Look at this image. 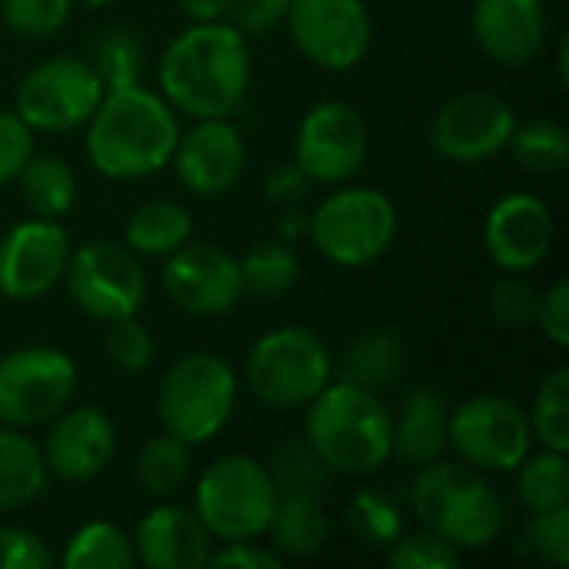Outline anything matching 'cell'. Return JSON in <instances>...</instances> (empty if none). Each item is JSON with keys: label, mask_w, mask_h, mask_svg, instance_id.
Returning a JSON list of instances; mask_svg holds the SVG:
<instances>
[{"label": "cell", "mask_w": 569, "mask_h": 569, "mask_svg": "<svg viewBox=\"0 0 569 569\" xmlns=\"http://www.w3.org/2000/svg\"><path fill=\"white\" fill-rule=\"evenodd\" d=\"M210 569H280L283 567V557L273 553L270 547L257 543V540H233V543H223V550L210 553L207 560Z\"/></svg>", "instance_id": "7dc6e473"}, {"label": "cell", "mask_w": 569, "mask_h": 569, "mask_svg": "<svg viewBox=\"0 0 569 569\" xmlns=\"http://www.w3.org/2000/svg\"><path fill=\"white\" fill-rule=\"evenodd\" d=\"M170 163L180 187L193 197H223L247 170V140L227 117L197 120L187 133L180 130Z\"/></svg>", "instance_id": "ffe728a7"}, {"label": "cell", "mask_w": 569, "mask_h": 569, "mask_svg": "<svg viewBox=\"0 0 569 569\" xmlns=\"http://www.w3.org/2000/svg\"><path fill=\"white\" fill-rule=\"evenodd\" d=\"M293 47L320 70H353L373 43V17L363 0H290Z\"/></svg>", "instance_id": "5bb4252c"}, {"label": "cell", "mask_w": 569, "mask_h": 569, "mask_svg": "<svg viewBox=\"0 0 569 569\" xmlns=\"http://www.w3.org/2000/svg\"><path fill=\"white\" fill-rule=\"evenodd\" d=\"M447 440L460 463L480 473H513L533 447L527 410L500 393H477L450 407Z\"/></svg>", "instance_id": "8fae6325"}, {"label": "cell", "mask_w": 569, "mask_h": 569, "mask_svg": "<svg viewBox=\"0 0 569 569\" xmlns=\"http://www.w3.org/2000/svg\"><path fill=\"white\" fill-rule=\"evenodd\" d=\"M403 367H407L403 340L393 330H370L347 347L343 380L380 393L387 383H393L403 373Z\"/></svg>", "instance_id": "83f0119b"}, {"label": "cell", "mask_w": 569, "mask_h": 569, "mask_svg": "<svg viewBox=\"0 0 569 569\" xmlns=\"http://www.w3.org/2000/svg\"><path fill=\"white\" fill-rule=\"evenodd\" d=\"M30 157L33 130L17 117V110H0V187L13 183Z\"/></svg>", "instance_id": "ee69618b"}, {"label": "cell", "mask_w": 569, "mask_h": 569, "mask_svg": "<svg viewBox=\"0 0 569 569\" xmlns=\"http://www.w3.org/2000/svg\"><path fill=\"white\" fill-rule=\"evenodd\" d=\"M53 553L47 540L27 527H0V569H50Z\"/></svg>", "instance_id": "7bdbcfd3"}, {"label": "cell", "mask_w": 569, "mask_h": 569, "mask_svg": "<svg viewBox=\"0 0 569 569\" xmlns=\"http://www.w3.org/2000/svg\"><path fill=\"white\" fill-rule=\"evenodd\" d=\"M347 530L367 550H387L403 533L400 507L380 490H360L347 503Z\"/></svg>", "instance_id": "836d02e7"}, {"label": "cell", "mask_w": 569, "mask_h": 569, "mask_svg": "<svg viewBox=\"0 0 569 569\" xmlns=\"http://www.w3.org/2000/svg\"><path fill=\"white\" fill-rule=\"evenodd\" d=\"M507 150L530 173H560L569 160V133L550 117H533L513 127Z\"/></svg>", "instance_id": "d6a6232c"}, {"label": "cell", "mask_w": 569, "mask_h": 569, "mask_svg": "<svg viewBox=\"0 0 569 569\" xmlns=\"http://www.w3.org/2000/svg\"><path fill=\"white\" fill-rule=\"evenodd\" d=\"M250 40L227 20L180 30L160 57L157 93L183 117H230L250 90Z\"/></svg>", "instance_id": "6da1fadb"}, {"label": "cell", "mask_w": 569, "mask_h": 569, "mask_svg": "<svg viewBox=\"0 0 569 569\" xmlns=\"http://www.w3.org/2000/svg\"><path fill=\"white\" fill-rule=\"evenodd\" d=\"M80 3H87V7H110V3H117V0H80Z\"/></svg>", "instance_id": "f5cc1de1"}, {"label": "cell", "mask_w": 569, "mask_h": 569, "mask_svg": "<svg viewBox=\"0 0 569 569\" xmlns=\"http://www.w3.org/2000/svg\"><path fill=\"white\" fill-rule=\"evenodd\" d=\"M227 3H230V0H180L183 13H187L193 23H203V20H223V17H227Z\"/></svg>", "instance_id": "681fc988"}, {"label": "cell", "mask_w": 569, "mask_h": 569, "mask_svg": "<svg viewBox=\"0 0 569 569\" xmlns=\"http://www.w3.org/2000/svg\"><path fill=\"white\" fill-rule=\"evenodd\" d=\"M17 183H20V197L33 217L63 220L77 203V177L63 157L33 150V157L17 173Z\"/></svg>", "instance_id": "4316f807"}, {"label": "cell", "mask_w": 569, "mask_h": 569, "mask_svg": "<svg viewBox=\"0 0 569 569\" xmlns=\"http://www.w3.org/2000/svg\"><path fill=\"white\" fill-rule=\"evenodd\" d=\"M83 127L90 167L120 183L167 170L180 140L177 110L143 83L107 87Z\"/></svg>", "instance_id": "7a4b0ae2"}, {"label": "cell", "mask_w": 569, "mask_h": 569, "mask_svg": "<svg viewBox=\"0 0 569 569\" xmlns=\"http://www.w3.org/2000/svg\"><path fill=\"white\" fill-rule=\"evenodd\" d=\"M470 30L500 67H527L547 43V7L543 0H473Z\"/></svg>", "instance_id": "44dd1931"}, {"label": "cell", "mask_w": 569, "mask_h": 569, "mask_svg": "<svg viewBox=\"0 0 569 569\" xmlns=\"http://www.w3.org/2000/svg\"><path fill=\"white\" fill-rule=\"evenodd\" d=\"M77 393V363L50 343L17 347L0 357V423L30 430L50 423Z\"/></svg>", "instance_id": "30bf717a"}, {"label": "cell", "mask_w": 569, "mask_h": 569, "mask_svg": "<svg viewBox=\"0 0 569 569\" xmlns=\"http://www.w3.org/2000/svg\"><path fill=\"white\" fill-rule=\"evenodd\" d=\"M400 213L377 187H343L317 203L307 217V237L317 253L337 267L360 270L377 263L397 240Z\"/></svg>", "instance_id": "52a82bcc"}, {"label": "cell", "mask_w": 569, "mask_h": 569, "mask_svg": "<svg viewBox=\"0 0 569 569\" xmlns=\"http://www.w3.org/2000/svg\"><path fill=\"white\" fill-rule=\"evenodd\" d=\"M557 223L543 197L530 190H513L500 197L483 223V243L490 260L503 273H530L553 250Z\"/></svg>", "instance_id": "ac0fdd59"}, {"label": "cell", "mask_w": 569, "mask_h": 569, "mask_svg": "<svg viewBox=\"0 0 569 569\" xmlns=\"http://www.w3.org/2000/svg\"><path fill=\"white\" fill-rule=\"evenodd\" d=\"M243 290L263 300L290 293L300 280V260L287 243H260L240 260Z\"/></svg>", "instance_id": "d590c367"}, {"label": "cell", "mask_w": 569, "mask_h": 569, "mask_svg": "<svg viewBox=\"0 0 569 569\" xmlns=\"http://www.w3.org/2000/svg\"><path fill=\"white\" fill-rule=\"evenodd\" d=\"M263 537L270 540L267 547L287 560H313L330 543V517L323 510V500L277 497Z\"/></svg>", "instance_id": "cb8c5ba5"}, {"label": "cell", "mask_w": 569, "mask_h": 569, "mask_svg": "<svg viewBox=\"0 0 569 569\" xmlns=\"http://www.w3.org/2000/svg\"><path fill=\"white\" fill-rule=\"evenodd\" d=\"M47 473L63 483L97 480L117 453V427L100 407H63L40 443Z\"/></svg>", "instance_id": "d6986e66"}, {"label": "cell", "mask_w": 569, "mask_h": 569, "mask_svg": "<svg viewBox=\"0 0 569 569\" xmlns=\"http://www.w3.org/2000/svg\"><path fill=\"white\" fill-rule=\"evenodd\" d=\"M513 127L517 113L503 97L490 90H463L437 110L430 143L450 163H483L507 150Z\"/></svg>", "instance_id": "2e32d148"}, {"label": "cell", "mask_w": 569, "mask_h": 569, "mask_svg": "<svg viewBox=\"0 0 569 569\" xmlns=\"http://www.w3.org/2000/svg\"><path fill=\"white\" fill-rule=\"evenodd\" d=\"M190 450L193 447L173 433H160V437L147 440L143 450L137 453V463H133L137 483L150 497H173L177 490L187 487V480L193 473V453Z\"/></svg>", "instance_id": "f546056e"}, {"label": "cell", "mask_w": 569, "mask_h": 569, "mask_svg": "<svg viewBox=\"0 0 569 569\" xmlns=\"http://www.w3.org/2000/svg\"><path fill=\"white\" fill-rule=\"evenodd\" d=\"M527 420H530V433L540 447L547 450H569V370L567 367H557L553 373L543 377L530 410H527Z\"/></svg>", "instance_id": "e575fe53"}, {"label": "cell", "mask_w": 569, "mask_h": 569, "mask_svg": "<svg viewBox=\"0 0 569 569\" xmlns=\"http://www.w3.org/2000/svg\"><path fill=\"white\" fill-rule=\"evenodd\" d=\"M193 240V217L173 200H147L130 210L123 223V247L140 260H163Z\"/></svg>", "instance_id": "d4e9b609"}, {"label": "cell", "mask_w": 569, "mask_h": 569, "mask_svg": "<svg viewBox=\"0 0 569 569\" xmlns=\"http://www.w3.org/2000/svg\"><path fill=\"white\" fill-rule=\"evenodd\" d=\"M523 547L543 563L567 567L569 563V507L560 510H540L530 517L523 530Z\"/></svg>", "instance_id": "b9f144b4"}, {"label": "cell", "mask_w": 569, "mask_h": 569, "mask_svg": "<svg viewBox=\"0 0 569 569\" xmlns=\"http://www.w3.org/2000/svg\"><path fill=\"white\" fill-rule=\"evenodd\" d=\"M240 380L213 350H190L170 363L157 387V420L163 433L203 447L223 433L237 410Z\"/></svg>", "instance_id": "5b68a950"}, {"label": "cell", "mask_w": 569, "mask_h": 569, "mask_svg": "<svg viewBox=\"0 0 569 569\" xmlns=\"http://www.w3.org/2000/svg\"><path fill=\"white\" fill-rule=\"evenodd\" d=\"M70 233L60 220L30 217L0 237V297L27 303L47 297L67 270Z\"/></svg>", "instance_id": "e0dca14e"}, {"label": "cell", "mask_w": 569, "mask_h": 569, "mask_svg": "<svg viewBox=\"0 0 569 569\" xmlns=\"http://www.w3.org/2000/svg\"><path fill=\"white\" fill-rule=\"evenodd\" d=\"M277 230H280L283 243H293V240L307 237V217H303L300 210H287V213H283V223H280Z\"/></svg>", "instance_id": "f907efd6"}, {"label": "cell", "mask_w": 569, "mask_h": 569, "mask_svg": "<svg viewBox=\"0 0 569 569\" xmlns=\"http://www.w3.org/2000/svg\"><path fill=\"white\" fill-rule=\"evenodd\" d=\"M557 73H560V83H569V33L560 37V47H557Z\"/></svg>", "instance_id": "816d5d0a"}, {"label": "cell", "mask_w": 569, "mask_h": 569, "mask_svg": "<svg viewBox=\"0 0 569 569\" xmlns=\"http://www.w3.org/2000/svg\"><path fill=\"white\" fill-rule=\"evenodd\" d=\"M103 347H107L110 363L123 373H143L157 357V340L137 317H123V320L107 323Z\"/></svg>", "instance_id": "60d3db41"}, {"label": "cell", "mask_w": 569, "mask_h": 569, "mask_svg": "<svg viewBox=\"0 0 569 569\" xmlns=\"http://www.w3.org/2000/svg\"><path fill=\"white\" fill-rule=\"evenodd\" d=\"M537 307H540V290L523 277V273H507L500 277L490 293H487V310L497 323L510 330H527L537 323Z\"/></svg>", "instance_id": "f35d334b"}, {"label": "cell", "mask_w": 569, "mask_h": 569, "mask_svg": "<svg viewBox=\"0 0 569 569\" xmlns=\"http://www.w3.org/2000/svg\"><path fill=\"white\" fill-rule=\"evenodd\" d=\"M537 327L543 330V337L557 347H569V283L560 277L553 280V287L547 293H540V307H537Z\"/></svg>", "instance_id": "bcb514c9"}, {"label": "cell", "mask_w": 569, "mask_h": 569, "mask_svg": "<svg viewBox=\"0 0 569 569\" xmlns=\"http://www.w3.org/2000/svg\"><path fill=\"white\" fill-rule=\"evenodd\" d=\"M73 307L100 323L137 317L147 300V273L133 250L117 240H87L70 250L63 280Z\"/></svg>", "instance_id": "9c48e42d"}, {"label": "cell", "mask_w": 569, "mask_h": 569, "mask_svg": "<svg viewBox=\"0 0 569 569\" xmlns=\"http://www.w3.org/2000/svg\"><path fill=\"white\" fill-rule=\"evenodd\" d=\"M307 187H310V180L303 177V170H300L297 163H280V167H273V170L267 173V183H263V190H267V197H270L273 203H297V200L307 193Z\"/></svg>", "instance_id": "c3c4849f"}, {"label": "cell", "mask_w": 569, "mask_h": 569, "mask_svg": "<svg viewBox=\"0 0 569 569\" xmlns=\"http://www.w3.org/2000/svg\"><path fill=\"white\" fill-rule=\"evenodd\" d=\"M370 153V130L357 107L343 100L313 103L297 123L293 163L310 183L340 187L360 173Z\"/></svg>", "instance_id": "4fadbf2b"}, {"label": "cell", "mask_w": 569, "mask_h": 569, "mask_svg": "<svg viewBox=\"0 0 569 569\" xmlns=\"http://www.w3.org/2000/svg\"><path fill=\"white\" fill-rule=\"evenodd\" d=\"M277 507V490L263 460L247 453L217 457L193 490V513L220 543L260 540Z\"/></svg>", "instance_id": "ba28073f"}, {"label": "cell", "mask_w": 569, "mask_h": 569, "mask_svg": "<svg viewBox=\"0 0 569 569\" xmlns=\"http://www.w3.org/2000/svg\"><path fill=\"white\" fill-rule=\"evenodd\" d=\"M47 477L40 443L27 430L0 427V513L30 507L43 493Z\"/></svg>", "instance_id": "484cf974"}, {"label": "cell", "mask_w": 569, "mask_h": 569, "mask_svg": "<svg viewBox=\"0 0 569 569\" xmlns=\"http://www.w3.org/2000/svg\"><path fill=\"white\" fill-rule=\"evenodd\" d=\"M90 67L97 70V77L103 80V87L140 83V73H143V47H140L137 33L133 30H123V27L103 30L97 37V43H93Z\"/></svg>", "instance_id": "8d00e7d4"}, {"label": "cell", "mask_w": 569, "mask_h": 569, "mask_svg": "<svg viewBox=\"0 0 569 569\" xmlns=\"http://www.w3.org/2000/svg\"><path fill=\"white\" fill-rule=\"evenodd\" d=\"M103 80L83 57H50L17 83L13 110L33 133H70L90 120L103 97Z\"/></svg>", "instance_id": "7c38bea8"}, {"label": "cell", "mask_w": 569, "mask_h": 569, "mask_svg": "<svg viewBox=\"0 0 569 569\" xmlns=\"http://www.w3.org/2000/svg\"><path fill=\"white\" fill-rule=\"evenodd\" d=\"M513 473H517V493L530 513L569 507L567 453L547 447H540L537 453L530 450Z\"/></svg>", "instance_id": "4dcf8cb0"}, {"label": "cell", "mask_w": 569, "mask_h": 569, "mask_svg": "<svg viewBox=\"0 0 569 569\" xmlns=\"http://www.w3.org/2000/svg\"><path fill=\"white\" fill-rule=\"evenodd\" d=\"M303 410V440L330 473L370 477L393 457V413L377 390L330 380Z\"/></svg>", "instance_id": "3957f363"}, {"label": "cell", "mask_w": 569, "mask_h": 569, "mask_svg": "<svg viewBox=\"0 0 569 569\" xmlns=\"http://www.w3.org/2000/svg\"><path fill=\"white\" fill-rule=\"evenodd\" d=\"M290 0H230L227 3V23H233L243 37L267 33L287 20Z\"/></svg>", "instance_id": "f6af8a7d"}, {"label": "cell", "mask_w": 569, "mask_h": 569, "mask_svg": "<svg viewBox=\"0 0 569 569\" xmlns=\"http://www.w3.org/2000/svg\"><path fill=\"white\" fill-rule=\"evenodd\" d=\"M267 473L273 480L277 497H310L323 500L330 490V467L313 453V447L303 437L283 440L270 450Z\"/></svg>", "instance_id": "f1b7e54d"}, {"label": "cell", "mask_w": 569, "mask_h": 569, "mask_svg": "<svg viewBox=\"0 0 569 569\" xmlns=\"http://www.w3.org/2000/svg\"><path fill=\"white\" fill-rule=\"evenodd\" d=\"M447 430H450L447 397L420 387L403 400L400 413L393 417V457H400L413 467L433 463L450 447Z\"/></svg>", "instance_id": "603a6c76"}, {"label": "cell", "mask_w": 569, "mask_h": 569, "mask_svg": "<svg viewBox=\"0 0 569 569\" xmlns=\"http://www.w3.org/2000/svg\"><path fill=\"white\" fill-rule=\"evenodd\" d=\"M333 377L327 340L310 327H277L253 340L243 383L270 410H303Z\"/></svg>", "instance_id": "8992f818"}, {"label": "cell", "mask_w": 569, "mask_h": 569, "mask_svg": "<svg viewBox=\"0 0 569 569\" xmlns=\"http://www.w3.org/2000/svg\"><path fill=\"white\" fill-rule=\"evenodd\" d=\"M163 293L190 317H223L247 297L240 260L223 247L187 240L180 250L163 257Z\"/></svg>", "instance_id": "9a60e30c"}, {"label": "cell", "mask_w": 569, "mask_h": 569, "mask_svg": "<svg viewBox=\"0 0 569 569\" xmlns=\"http://www.w3.org/2000/svg\"><path fill=\"white\" fill-rule=\"evenodd\" d=\"M137 563L150 569H200L213 553V537L193 513V507L180 503H157L150 507L133 537Z\"/></svg>", "instance_id": "7402d4cb"}, {"label": "cell", "mask_w": 569, "mask_h": 569, "mask_svg": "<svg viewBox=\"0 0 569 569\" xmlns=\"http://www.w3.org/2000/svg\"><path fill=\"white\" fill-rule=\"evenodd\" d=\"M63 567L70 569H133V543L130 537L107 523V520H93L83 523L63 547Z\"/></svg>", "instance_id": "1f68e13d"}, {"label": "cell", "mask_w": 569, "mask_h": 569, "mask_svg": "<svg viewBox=\"0 0 569 569\" xmlns=\"http://www.w3.org/2000/svg\"><path fill=\"white\" fill-rule=\"evenodd\" d=\"M73 0H0L3 27L23 40H43L67 27Z\"/></svg>", "instance_id": "74e56055"}, {"label": "cell", "mask_w": 569, "mask_h": 569, "mask_svg": "<svg viewBox=\"0 0 569 569\" xmlns=\"http://www.w3.org/2000/svg\"><path fill=\"white\" fill-rule=\"evenodd\" d=\"M387 550L390 567L397 569H453L463 563V553L427 527L417 533H400Z\"/></svg>", "instance_id": "ab89813d"}, {"label": "cell", "mask_w": 569, "mask_h": 569, "mask_svg": "<svg viewBox=\"0 0 569 569\" xmlns=\"http://www.w3.org/2000/svg\"><path fill=\"white\" fill-rule=\"evenodd\" d=\"M410 507L427 530L440 533L460 553L490 547L507 517L500 493L480 470L467 463H447L443 457L420 467L410 487Z\"/></svg>", "instance_id": "277c9868"}]
</instances>
